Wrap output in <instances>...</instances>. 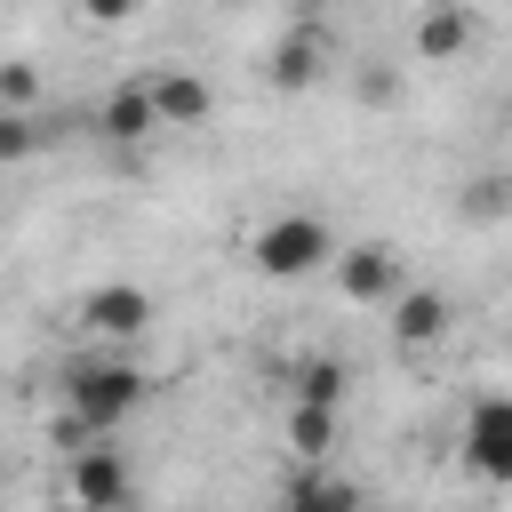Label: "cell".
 Returning a JSON list of instances; mask_svg holds the SVG:
<instances>
[{
  "label": "cell",
  "instance_id": "obj_1",
  "mask_svg": "<svg viewBox=\"0 0 512 512\" xmlns=\"http://www.w3.org/2000/svg\"><path fill=\"white\" fill-rule=\"evenodd\" d=\"M248 264H256L264 280H304V272L336 264V232H328V216H312V208H288V216L256 224V240H248Z\"/></svg>",
  "mask_w": 512,
  "mask_h": 512
},
{
  "label": "cell",
  "instance_id": "obj_2",
  "mask_svg": "<svg viewBox=\"0 0 512 512\" xmlns=\"http://www.w3.org/2000/svg\"><path fill=\"white\" fill-rule=\"evenodd\" d=\"M64 408L88 416L96 432H120L144 408V368L136 360H80V368H64Z\"/></svg>",
  "mask_w": 512,
  "mask_h": 512
},
{
  "label": "cell",
  "instance_id": "obj_3",
  "mask_svg": "<svg viewBox=\"0 0 512 512\" xmlns=\"http://www.w3.org/2000/svg\"><path fill=\"white\" fill-rule=\"evenodd\" d=\"M464 464L496 488H512V392H488L464 408Z\"/></svg>",
  "mask_w": 512,
  "mask_h": 512
},
{
  "label": "cell",
  "instance_id": "obj_4",
  "mask_svg": "<svg viewBox=\"0 0 512 512\" xmlns=\"http://www.w3.org/2000/svg\"><path fill=\"white\" fill-rule=\"evenodd\" d=\"M336 288H344L352 304H392V296L408 288L400 248H392V240H352V248H336Z\"/></svg>",
  "mask_w": 512,
  "mask_h": 512
},
{
  "label": "cell",
  "instance_id": "obj_5",
  "mask_svg": "<svg viewBox=\"0 0 512 512\" xmlns=\"http://www.w3.org/2000/svg\"><path fill=\"white\" fill-rule=\"evenodd\" d=\"M80 328L104 336V344H136V336L152 328V296H144L136 280H104V288L80 296Z\"/></svg>",
  "mask_w": 512,
  "mask_h": 512
},
{
  "label": "cell",
  "instance_id": "obj_6",
  "mask_svg": "<svg viewBox=\"0 0 512 512\" xmlns=\"http://www.w3.org/2000/svg\"><path fill=\"white\" fill-rule=\"evenodd\" d=\"M64 496H72V504H128V496H136V480H128V448H112V432L88 440V448H72Z\"/></svg>",
  "mask_w": 512,
  "mask_h": 512
},
{
  "label": "cell",
  "instance_id": "obj_7",
  "mask_svg": "<svg viewBox=\"0 0 512 512\" xmlns=\"http://www.w3.org/2000/svg\"><path fill=\"white\" fill-rule=\"evenodd\" d=\"M384 320H392V344H400V352H432V344L456 328V304H448L440 288H400V296L384 304Z\"/></svg>",
  "mask_w": 512,
  "mask_h": 512
},
{
  "label": "cell",
  "instance_id": "obj_8",
  "mask_svg": "<svg viewBox=\"0 0 512 512\" xmlns=\"http://www.w3.org/2000/svg\"><path fill=\"white\" fill-rule=\"evenodd\" d=\"M96 128H104V144H144V136H160V104H152V80H120V88L104 96Z\"/></svg>",
  "mask_w": 512,
  "mask_h": 512
},
{
  "label": "cell",
  "instance_id": "obj_9",
  "mask_svg": "<svg viewBox=\"0 0 512 512\" xmlns=\"http://www.w3.org/2000/svg\"><path fill=\"white\" fill-rule=\"evenodd\" d=\"M472 48V8L464 0H424V16H416V56L424 64H456Z\"/></svg>",
  "mask_w": 512,
  "mask_h": 512
},
{
  "label": "cell",
  "instance_id": "obj_10",
  "mask_svg": "<svg viewBox=\"0 0 512 512\" xmlns=\"http://www.w3.org/2000/svg\"><path fill=\"white\" fill-rule=\"evenodd\" d=\"M328 72V32H312V24H296L280 48H272V88L280 96H304L312 80Z\"/></svg>",
  "mask_w": 512,
  "mask_h": 512
},
{
  "label": "cell",
  "instance_id": "obj_11",
  "mask_svg": "<svg viewBox=\"0 0 512 512\" xmlns=\"http://www.w3.org/2000/svg\"><path fill=\"white\" fill-rule=\"evenodd\" d=\"M152 104H160V128H200L216 112V88L200 72H152Z\"/></svg>",
  "mask_w": 512,
  "mask_h": 512
},
{
  "label": "cell",
  "instance_id": "obj_12",
  "mask_svg": "<svg viewBox=\"0 0 512 512\" xmlns=\"http://www.w3.org/2000/svg\"><path fill=\"white\" fill-rule=\"evenodd\" d=\"M280 496H288L296 512H352V504H360V488H352V480H336V472H328V456H304V472H296Z\"/></svg>",
  "mask_w": 512,
  "mask_h": 512
},
{
  "label": "cell",
  "instance_id": "obj_13",
  "mask_svg": "<svg viewBox=\"0 0 512 512\" xmlns=\"http://www.w3.org/2000/svg\"><path fill=\"white\" fill-rule=\"evenodd\" d=\"M288 448L296 456H328L336 448V408L328 400H296L288 408Z\"/></svg>",
  "mask_w": 512,
  "mask_h": 512
},
{
  "label": "cell",
  "instance_id": "obj_14",
  "mask_svg": "<svg viewBox=\"0 0 512 512\" xmlns=\"http://www.w3.org/2000/svg\"><path fill=\"white\" fill-rule=\"evenodd\" d=\"M456 208H464V224H504V216H512V168H488V176H472Z\"/></svg>",
  "mask_w": 512,
  "mask_h": 512
},
{
  "label": "cell",
  "instance_id": "obj_15",
  "mask_svg": "<svg viewBox=\"0 0 512 512\" xmlns=\"http://www.w3.org/2000/svg\"><path fill=\"white\" fill-rule=\"evenodd\" d=\"M344 392H352V368H344L336 352H312V360L296 368V400H328V408H336Z\"/></svg>",
  "mask_w": 512,
  "mask_h": 512
},
{
  "label": "cell",
  "instance_id": "obj_16",
  "mask_svg": "<svg viewBox=\"0 0 512 512\" xmlns=\"http://www.w3.org/2000/svg\"><path fill=\"white\" fill-rule=\"evenodd\" d=\"M32 144H40V120L24 104H0V160H24Z\"/></svg>",
  "mask_w": 512,
  "mask_h": 512
},
{
  "label": "cell",
  "instance_id": "obj_17",
  "mask_svg": "<svg viewBox=\"0 0 512 512\" xmlns=\"http://www.w3.org/2000/svg\"><path fill=\"white\" fill-rule=\"evenodd\" d=\"M0 104H24V112L40 104V72H32L24 56H8V64H0Z\"/></svg>",
  "mask_w": 512,
  "mask_h": 512
},
{
  "label": "cell",
  "instance_id": "obj_18",
  "mask_svg": "<svg viewBox=\"0 0 512 512\" xmlns=\"http://www.w3.org/2000/svg\"><path fill=\"white\" fill-rule=\"evenodd\" d=\"M136 8H144V0H80V16H88V24H104V32H112V24H128Z\"/></svg>",
  "mask_w": 512,
  "mask_h": 512
}]
</instances>
